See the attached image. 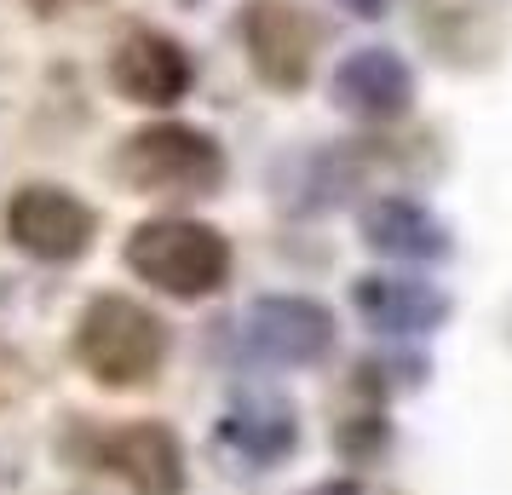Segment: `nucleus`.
I'll return each instance as SVG.
<instances>
[{"mask_svg":"<svg viewBox=\"0 0 512 495\" xmlns=\"http://www.w3.org/2000/svg\"><path fill=\"white\" fill-rule=\"evenodd\" d=\"M75 357L98 386H144L167 357V323L127 294H98L75 323Z\"/></svg>","mask_w":512,"mask_h":495,"instance_id":"f257e3e1","label":"nucleus"},{"mask_svg":"<svg viewBox=\"0 0 512 495\" xmlns=\"http://www.w3.org/2000/svg\"><path fill=\"white\" fill-rule=\"evenodd\" d=\"M127 271L173 300H202L231 277V242L202 219H150L127 236Z\"/></svg>","mask_w":512,"mask_h":495,"instance_id":"f03ea898","label":"nucleus"},{"mask_svg":"<svg viewBox=\"0 0 512 495\" xmlns=\"http://www.w3.org/2000/svg\"><path fill=\"white\" fill-rule=\"evenodd\" d=\"M116 173L121 185L139 190V196H208L225 179V150L202 127L156 121V127H139L121 144Z\"/></svg>","mask_w":512,"mask_h":495,"instance_id":"7ed1b4c3","label":"nucleus"},{"mask_svg":"<svg viewBox=\"0 0 512 495\" xmlns=\"http://www.w3.org/2000/svg\"><path fill=\"white\" fill-rule=\"evenodd\" d=\"M0 225H6V242H12V248H24L29 260H52V265L81 260V254L93 248V231H98L93 208H87L81 196H70L64 185L12 190Z\"/></svg>","mask_w":512,"mask_h":495,"instance_id":"20e7f679","label":"nucleus"},{"mask_svg":"<svg viewBox=\"0 0 512 495\" xmlns=\"http://www.w3.org/2000/svg\"><path fill=\"white\" fill-rule=\"evenodd\" d=\"M242 47H248V64H254V75L265 87L300 93L311 81V64H317V24L294 0H248Z\"/></svg>","mask_w":512,"mask_h":495,"instance_id":"39448f33","label":"nucleus"},{"mask_svg":"<svg viewBox=\"0 0 512 495\" xmlns=\"http://www.w3.org/2000/svg\"><path fill=\"white\" fill-rule=\"evenodd\" d=\"M190 52L162 35V29H127L110 52V87H116L127 104H144V110H167L190 93Z\"/></svg>","mask_w":512,"mask_h":495,"instance_id":"423d86ee","label":"nucleus"},{"mask_svg":"<svg viewBox=\"0 0 512 495\" xmlns=\"http://www.w3.org/2000/svg\"><path fill=\"white\" fill-rule=\"evenodd\" d=\"M98 461L127 478L139 495H179L185 490V455H179V438L167 426H121L98 444Z\"/></svg>","mask_w":512,"mask_h":495,"instance_id":"0eeeda50","label":"nucleus"},{"mask_svg":"<svg viewBox=\"0 0 512 495\" xmlns=\"http://www.w3.org/2000/svg\"><path fill=\"white\" fill-rule=\"evenodd\" d=\"M248 346L271 363H311L334 346V317L317 300H259L248 311Z\"/></svg>","mask_w":512,"mask_h":495,"instance_id":"6e6552de","label":"nucleus"},{"mask_svg":"<svg viewBox=\"0 0 512 495\" xmlns=\"http://www.w3.org/2000/svg\"><path fill=\"white\" fill-rule=\"evenodd\" d=\"M334 98L346 104L351 116H369V121H386V116H403L409 98H415V75L409 64L386 47H363L351 52L346 64L334 70Z\"/></svg>","mask_w":512,"mask_h":495,"instance_id":"1a4fd4ad","label":"nucleus"},{"mask_svg":"<svg viewBox=\"0 0 512 495\" xmlns=\"http://www.w3.org/2000/svg\"><path fill=\"white\" fill-rule=\"evenodd\" d=\"M357 311L363 323L380 334H420L443 323V294L426 283H409V277H369L357 283Z\"/></svg>","mask_w":512,"mask_h":495,"instance_id":"9d476101","label":"nucleus"},{"mask_svg":"<svg viewBox=\"0 0 512 495\" xmlns=\"http://www.w3.org/2000/svg\"><path fill=\"white\" fill-rule=\"evenodd\" d=\"M363 231H369V242L380 254H397V260H438L449 248L443 225L426 208H415V202H380V208H369Z\"/></svg>","mask_w":512,"mask_h":495,"instance_id":"9b49d317","label":"nucleus"},{"mask_svg":"<svg viewBox=\"0 0 512 495\" xmlns=\"http://www.w3.org/2000/svg\"><path fill=\"white\" fill-rule=\"evenodd\" d=\"M225 438H231L248 461H282V455L294 449V415L277 409V403H248V409L231 415Z\"/></svg>","mask_w":512,"mask_h":495,"instance_id":"f8f14e48","label":"nucleus"},{"mask_svg":"<svg viewBox=\"0 0 512 495\" xmlns=\"http://www.w3.org/2000/svg\"><path fill=\"white\" fill-rule=\"evenodd\" d=\"M24 6H35L41 18H52V12H70V6H87V0H24Z\"/></svg>","mask_w":512,"mask_h":495,"instance_id":"ddd939ff","label":"nucleus"},{"mask_svg":"<svg viewBox=\"0 0 512 495\" xmlns=\"http://www.w3.org/2000/svg\"><path fill=\"white\" fill-rule=\"evenodd\" d=\"M351 12H357V18H374V12H386V0H346Z\"/></svg>","mask_w":512,"mask_h":495,"instance_id":"4468645a","label":"nucleus"},{"mask_svg":"<svg viewBox=\"0 0 512 495\" xmlns=\"http://www.w3.org/2000/svg\"><path fill=\"white\" fill-rule=\"evenodd\" d=\"M311 495H357L351 484H323V490H311Z\"/></svg>","mask_w":512,"mask_h":495,"instance_id":"2eb2a0df","label":"nucleus"}]
</instances>
